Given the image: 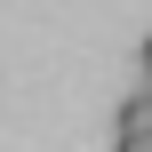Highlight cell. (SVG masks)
Wrapping results in <instances>:
<instances>
[{"label":"cell","mask_w":152,"mask_h":152,"mask_svg":"<svg viewBox=\"0 0 152 152\" xmlns=\"http://www.w3.org/2000/svg\"><path fill=\"white\" fill-rule=\"evenodd\" d=\"M112 144H152V88H128L120 96V112H112Z\"/></svg>","instance_id":"1"},{"label":"cell","mask_w":152,"mask_h":152,"mask_svg":"<svg viewBox=\"0 0 152 152\" xmlns=\"http://www.w3.org/2000/svg\"><path fill=\"white\" fill-rule=\"evenodd\" d=\"M136 64H144V88H152V32H144V48H136Z\"/></svg>","instance_id":"2"},{"label":"cell","mask_w":152,"mask_h":152,"mask_svg":"<svg viewBox=\"0 0 152 152\" xmlns=\"http://www.w3.org/2000/svg\"><path fill=\"white\" fill-rule=\"evenodd\" d=\"M112 152H152V144H112Z\"/></svg>","instance_id":"3"}]
</instances>
